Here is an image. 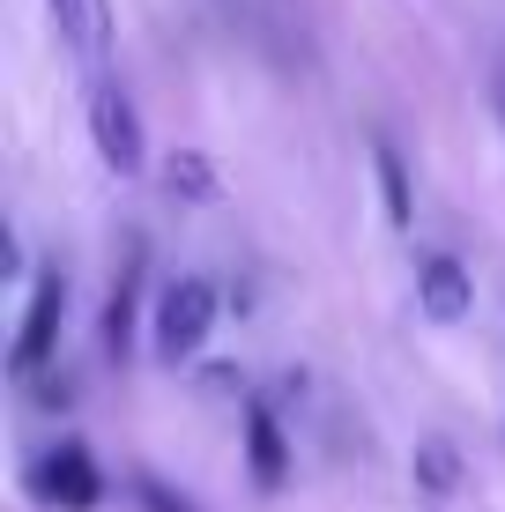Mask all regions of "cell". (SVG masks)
I'll list each match as a JSON object with an SVG mask.
<instances>
[{"label":"cell","instance_id":"277c9868","mask_svg":"<svg viewBox=\"0 0 505 512\" xmlns=\"http://www.w3.org/2000/svg\"><path fill=\"white\" fill-rule=\"evenodd\" d=\"M30 490L52 505V512H97L104 505V475L82 446H52L38 468H30Z\"/></svg>","mask_w":505,"mask_h":512},{"label":"cell","instance_id":"30bf717a","mask_svg":"<svg viewBox=\"0 0 505 512\" xmlns=\"http://www.w3.org/2000/svg\"><path fill=\"white\" fill-rule=\"evenodd\" d=\"M164 186H171V201H216V164L201 149H179V156H164Z\"/></svg>","mask_w":505,"mask_h":512},{"label":"cell","instance_id":"6da1fadb","mask_svg":"<svg viewBox=\"0 0 505 512\" xmlns=\"http://www.w3.org/2000/svg\"><path fill=\"white\" fill-rule=\"evenodd\" d=\"M216 312H223V290H216L208 275L164 282V297H156V312H149V349H156L164 364L201 357V342L216 334Z\"/></svg>","mask_w":505,"mask_h":512},{"label":"cell","instance_id":"7a4b0ae2","mask_svg":"<svg viewBox=\"0 0 505 512\" xmlns=\"http://www.w3.org/2000/svg\"><path fill=\"white\" fill-rule=\"evenodd\" d=\"M90 141L104 156V171H119V179H142V171H149V127H142L134 97L119 90L112 75L90 82Z\"/></svg>","mask_w":505,"mask_h":512},{"label":"cell","instance_id":"7c38bea8","mask_svg":"<svg viewBox=\"0 0 505 512\" xmlns=\"http://www.w3.org/2000/svg\"><path fill=\"white\" fill-rule=\"evenodd\" d=\"M134 505H142V512H201L186 490H171L164 475H134Z\"/></svg>","mask_w":505,"mask_h":512},{"label":"cell","instance_id":"9c48e42d","mask_svg":"<svg viewBox=\"0 0 505 512\" xmlns=\"http://www.w3.org/2000/svg\"><path fill=\"white\" fill-rule=\"evenodd\" d=\"M372 179H379V201H387V223L409 231L416 223V193H409V171H402V149H394V141H372Z\"/></svg>","mask_w":505,"mask_h":512},{"label":"cell","instance_id":"52a82bcc","mask_svg":"<svg viewBox=\"0 0 505 512\" xmlns=\"http://www.w3.org/2000/svg\"><path fill=\"white\" fill-rule=\"evenodd\" d=\"M246 468L260 490H283L290 483V438H283V416L268 401H246Z\"/></svg>","mask_w":505,"mask_h":512},{"label":"cell","instance_id":"8fae6325","mask_svg":"<svg viewBox=\"0 0 505 512\" xmlns=\"http://www.w3.org/2000/svg\"><path fill=\"white\" fill-rule=\"evenodd\" d=\"M461 483V453L446 446V438H424L416 446V490H431V498H446V490Z\"/></svg>","mask_w":505,"mask_h":512},{"label":"cell","instance_id":"5b68a950","mask_svg":"<svg viewBox=\"0 0 505 512\" xmlns=\"http://www.w3.org/2000/svg\"><path fill=\"white\" fill-rule=\"evenodd\" d=\"M60 45L75 52V67L90 82H104V60H112V0H45Z\"/></svg>","mask_w":505,"mask_h":512},{"label":"cell","instance_id":"3957f363","mask_svg":"<svg viewBox=\"0 0 505 512\" xmlns=\"http://www.w3.org/2000/svg\"><path fill=\"white\" fill-rule=\"evenodd\" d=\"M60 312H67V282L38 275L30 282V305H23V327H15V342H8V372L15 379H38V364L52 357V342H60Z\"/></svg>","mask_w":505,"mask_h":512},{"label":"cell","instance_id":"8992f818","mask_svg":"<svg viewBox=\"0 0 505 512\" xmlns=\"http://www.w3.org/2000/svg\"><path fill=\"white\" fill-rule=\"evenodd\" d=\"M416 305H424V320H439V327L468 320V305H476L468 260L461 253H416Z\"/></svg>","mask_w":505,"mask_h":512},{"label":"cell","instance_id":"ba28073f","mask_svg":"<svg viewBox=\"0 0 505 512\" xmlns=\"http://www.w3.org/2000/svg\"><path fill=\"white\" fill-rule=\"evenodd\" d=\"M134 327H142V245L127 253V268H119L112 297H104V320H97L104 357H127V349H134Z\"/></svg>","mask_w":505,"mask_h":512}]
</instances>
